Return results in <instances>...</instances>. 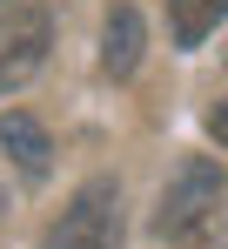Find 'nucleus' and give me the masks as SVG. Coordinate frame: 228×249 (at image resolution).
Segmentation results:
<instances>
[{"mask_svg": "<svg viewBox=\"0 0 228 249\" xmlns=\"http://www.w3.org/2000/svg\"><path fill=\"white\" fill-rule=\"evenodd\" d=\"M208 135H215V142L228 148V101H222V108H208Z\"/></svg>", "mask_w": 228, "mask_h": 249, "instance_id": "obj_7", "label": "nucleus"}, {"mask_svg": "<svg viewBox=\"0 0 228 249\" xmlns=\"http://www.w3.org/2000/svg\"><path fill=\"white\" fill-rule=\"evenodd\" d=\"M228 0H168V34H175V47H201L215 27H222Z\"/></svg>", "mask_w": 228, "mask_h": 249, "instance_id": "obj_6", "label": "nucleus"}, {"mask_svg": "<svg viewBox=\"0 0 228 249\" xmlns=\"http://www.w3.org/2000/svg\"><path fill=\"white\" fill-rule=\"evenodd\" d=\"M0 148H7V162L20 168L27 182H47L54 148H47V128H40L34 115H0Z\"/></svg>", "mask_w": 228, "mask_h": 249, "instance_id": "obj_5", "label": "nucleus"}, {"mask_svg": "<svg viewBox=\"0 0 228 249\" xmlns=\"http://www.w3.org/2000/svg\"><path fill=\"white\" fill-rule=\"evenodd\" d=\"M141 41H148L141 14H134L128 0H121V7H108V27H101V74L128 81V74L141 68Z\"/></svg>", "mask_w": 228, "mask_h": 249, "instance_id": "obj_4", "label": "nucleus"}, {"mask_svg": "<svg viewBox=\"0 0 228 249\" xmlns=\"http://www.w3.org/2000/svg\"><path fill=\"white\" fill-rule=\"evenodd\" d=\"M47 47H54L47 7L40 0H7L0 7V94L20 88V81H34L40 61H47Z\"/></svg>", "mask_w": 228, "mask_h": 249, "instance_id": "obj_3", "label": "nucleus"}, {"mask_svg": "<svg viewBox=\"0 0 228 249\" xmlns=\"http://www.w3.org/2000/svg\"><path fill=\"white\" fill-rule=\"evenodd\" d=\"M154 236L175 249H222L228 243V175L208 155H188L168 175L161 209H154Z\"/></svg>", "mask_w": 228, "mask_h": 249, "instance_id": "obj_1", "label": "nucleus"}, {"mask_svg": "<svg viewBox=\"0 0 228 249\" xmlns=\"http://www.w3.org/2000/svg\"><path fill=\"white\" fill-rule=\"evenodd\" d=\"M40 249H121V182L114 175L81 182L67 196V209L47 222Z\"/></svg>", "mask_w": 228, "mask_h": 249, "instance_id": "obj_2", "label": "nucleus"}]
</instances>
